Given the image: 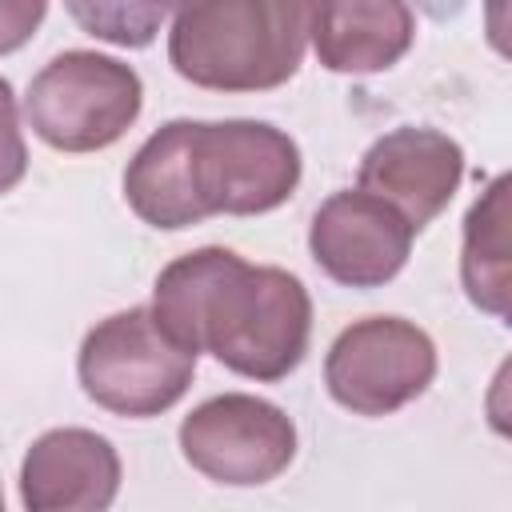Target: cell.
I'll return each instance as SVG.
<instances>
[{
    "mask_svg": "<svg viewBox=\"0 0 512 512\" xmlns=\"http://www.w3.org/2000/svg\"><path fill=\"white\" fill-rule=\"evenodd\" d=\"M156 324L188 352H212L252 380L288 376L312 336V300L284 268L248 264L228 248L172 260L152 296Z\"/></svg>",
    "mask_w": 512,
    "mask_h": 512,
    "instance_id": "1",
    "label": "cell"
},
{
    "mask_svg": "<svg viewBox=\"0 0 512 512\" xmlns=\"http://www.w3.org/2000/svg\"><path fill=\"white\" fill-rule=\"evenodd\" d=\"M296 144L260 120H172L144 140L124 172L132 212L152 228H188L204 216H256L292 196Z\"/></svg>",
    "mask_w": 512,
    "mask_h": 512,
    "instance_id": "2",
    "label": "cell"
},
{
    "mask_svg": "<svg viewBox=\"0 0 512 512\" xmlns=\"http://www.w3.org/2000/svg\"><path fill=\"white\" fill-rule=\"evenodd\" d=\"M308 44V4L204 0L172 12V68L216 92H260L296 76Z\"/></svg>",
    "mask_w": 512,
    "mask_h": 512,
    "instance_id": "3",
    "label": "cell"
},
{
    "mask_svg": "<svg viewBox=\"0 0 512 512\" xmlns=\"http://www.w3.org/2000/svg\"><path fill=\"white\" fill-rule=\"evenodd\" d=\"M196 372V352L180 348L152 316L128 308L100 320L80 344L84 392L116 416H156L172 408Z\"/></svg>",
    "mask_w": 512,
    "mask_h": 512,
    "instance_id": "4",
    "label": "cell"
},
{
    "mask_svg": "<svg viewBox=\"0 0 512 512\" xmlns=\"http://www.w3.org/2000/svg\"><path fill=\"white\" fill-rule=\"evenodd\" d=\"M140 76L100 52H60L40 68L24 96L32 132L60 152H96L116 144L140 116Z\"/></svg>",
    "mask_w": 512,
    "mask_h": 512,
    "instance_id": "5",
    "label": "cell"
},
{
    "mask_svg": "<svg viewBox=\"0 0 512 512\" xmlns=\"http://www.w3.org/2000/svg\"><path fill=\"white\" fill-rule=\"evenodd\" d=\"M436 376V344L400 316H368L336 336L324 380L336 404L360 416H388L416 400Z\"/></svg>",
    "mask_w": 512,
    "mask_h": 512,
    "instance_id": "6",
    "label": "cell"
},
{
    "mask_svg": "<svg viewBox=\"0 0 512 512\" xmlns=\"http://www.w3.org/2000/svg\"><path fill=\"white\" fill-rule=\"evenodd\" d=\"M184 460L220 484H268L296 456L292 420L256 396L228 392L192 408L180 424Z\"/></svg>",
    "mask_w": 512,
    "mask_h": 512,
    "instance_id": "7",
    "label": "cell"
},
{
    "mask_svg": "<svg viewBox=\"0 0 512 512\" xmlns=\"http://www.w3.org/2000/svg\"><path fill=\"white\" fill-rule=\"evenodd\" d=\"M412 228L400 212L368 192H336L312 216V260L348 288H376L392 280L412 248Z\"/></svg>",
    "mask_w": 512,
    "mask_h": 512,
    "instance_id": "8",
    "label": "cell"
},
{
    "mask_svg": "<svg viewBox=\"0 0 512 512\" xmlns=\"http://www.w3.org/2000/svg\"><path fill=\"white\" fill-rule=\"evenodd\" d=\"M464 152L436 128H396L380 136L360 160V192L384 200L412 232L432 224L456 196Z\"/></svg>",
    "mask_w": 512,
    "mask_h": 512,
    "instance_id": "9",
    "label": "cell"
},
{
    "mask_svg": "<svg viewBox=\"0 0 512 512\" xmlns=\"http://www.w3.org/2000/svg\"><path fill=\"white\" fill-rule=\"evenodd\" d=\"M116 492L120 456L88 428L44 432L20 468V500L28 512H108Z\"/></svg>",
    "mask_w": 512,
    "mask_h": 512,
    "instance_id": "10",
    "label": "cell"
},
{
    "mask_svg": "<svg viewBox=\"0 0 512 512\" xmlns=\"http://www.w3.org/2000/svg\"><path fill=\"white\" fill-rule=\"evenodd\" d=\"M412 12L384 4H308V40L332 72H380L412 44Z\"/></svg>",
    "mask_w": 512,
    "mask_h": 512,
    "instance_id": "11",
    "label": "cell"
},
{
    "mask_svg": "<svg viewBox=\"0 0 512 512\" xmlns=\"http://www.w3.org/2000/svg\"><path fill=\"white\" fill-rule=\"evenodd\" d=\"M464 292L476 308L508 316L512 304V256H508V176H496L464 220Z\"/></svg>",
    "mask_w": 512,
    "mask_h": 512,
    "instance_id": "12",
    "label": "cell"
},
{
    "mask_svg": "<svg viewBox=\"0 0 512 512\" xmlns=\"http://www.w3.org/2000/svg\"><path fill=\"white\" fill-rule=\"evenodd\" d=\"M92 36L124 44V48H140L156 36V28L168 20V8L156 4H72L68 8Z\"/></svg>",
    "mask_w": 512,
    "mask_h": 512,
    "instance_id": "13",
    "label": "cell"
},
{
    "mask_svg": "<svg viewBox=\"0 0 512 512\" xmlns=\"http://www.w3.org/2000/svg\"><path fill=\"white\" fill-rule=\"evenodd\" d=\"M24 168H28V148L20 136L16 96H12V84L0 80V196L24 180Z\"/></svg>",
    "mask_w": 512,
    "mask_h": 512,
    "instance_id": "14",
    "label": "cell"
},
{
    "mask_svg": "<svg viewBox=\"0 0 512 512\" xmlns=\"http://www.w3.org/2000/svg\"><path fill=\"white\" fill-rule=\"evenodd\" d=\"M44 0H0V52L20 48L44 20Z\"/></svg>",
    "mask_w": 512,
    "mask_h": 512,
    "instance_id": "15",
    "label": "cell"
},
{
    "mask_svg": "<svg viewBox=\"0 0 512 512\" xmlns=\"http://www.w3.org/2000/svg\"><path fill=\"white\" fill-rule=\"evenodd\" d=\"M0 512H4V492H0Z\"/></svg>",
    "mask_w": 512,
    "mask_h": 512,
    "instance_id": "16",
    "label": "cell"
}]
</instances>
